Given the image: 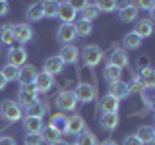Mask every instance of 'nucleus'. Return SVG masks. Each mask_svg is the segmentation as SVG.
<instances>
[{
	"mask_svg": "<svg viewBox=\"0 0 155 145\" xmlns=\"http://www.w3.org/2000/svg\"><path fill=\"white\" fill-rule=\"evenodd\" d=\"M76 145H99V139H97V135L93 132H89V130H85V132H81L80 135H76Z\"/></svg>",
	"mask_w": 155,
	"mask_h": 145,
	"instance_id": "c85d7f7f",
	"label": "nucleus"
},
{
	"mask_svg": "<svg viewBox=\"0 0 155 145\" xmlns=\"http://www.w3.org/2000/svg\"><path fill=\"white\" fill-rule=\"evenodd\" d=\"M74 27H76V35L81 37V39L89 37L91 33H93V23H91V21H84V19H80L78 23H74Z\"/></svg>",
	"mask_w": 155,
	"mask_h": 145,
	"instance_id": "7c9ffc66",
	"label": "nucleus"
},
{
	"mask_svg": "<svg viewBox=\"0 0 155 145\" xmlns=\"http://www.w3.org/2000/svg\"><path fill=\"white\" fill-rule=\"evenodd\" d=\"M109 95H113L114 99H126V97H130L128 95V83L126 81H114V83H110L109 85Z\"/></svg>",
	"mask_w": 155,
	"mask_h": 145,
	"instance_id": "4be33fe9",
	"label": "nucleus"
},
{
	"mask_svg": "<svg viewBox=\"0 0 155 145\" xmlns=\"http://www.w3.org/2000/svg\"><path fill=\"white\" fill-rule=\"evenodd\" d=\"M140 139L142 145H153L155 143V128L153 126H140L138 132L134 134Z\"/></svg>",
	"mask_w": 155,
	"mask_h": 145,
	"instance_id": "f3484780",
	"label": "nucleus"
},
{
	"mask_svg": "<svg viewBox=\"0 0 155 145\" xmlns=\"http://www.w3.org/2000/svg\"><path fill=\"white\" fill-rule=\"evenodd\" d=\"M23 145H45V141H43L41 134H27Z\"/></svg>",
	"mask_w": 155,
	"mask_h": 145,
	"instance_id": "58836bf2",
	"label": "nucleus"
},
{
	"mask_svg": "<svg viewBox=\"0 0 155 145\" xmlns=\"http://www.w3.org/2000/svg\"><path fill=\"white\" fill-rule=\"evenodd\" d=\"M101 128L105 132H114L120 124V118H118V112H110V114H101V120H99Z\"/></svg>",
	"mask_w": 155,
	"mask_h": 145,
	"instance_id": "aec40b11",
	"label": "nucleus"
},
{
	"mask_svg": "<svg viewBox=\"0 0 155 145\" xmlns=\"http://www.w3.org/2000/svg\"><path fill=\"white\" fill-rule=\"evenodd\" d=\"M99 14H101V12H99V8H97V4H95V2H89V4H87V6L80 12V16H81V19H84V21H91V23H93L95 19L99 18Z\"/></svg>",
	"mask_w": 155,
	"mask_h": 145,
	"instance_id": "bb28decb",
	"label": "nucleus"
},
{
	"mask_svg": "<svg viewBox=\"0 0 155 145\" xmlns=\"http://www.w3.org/2000/svg\"><path fill=\"white\" fill-rule=\"evenodd\" d=\"M151 91H153V89H143L142 93H140V95H142V101H143V105L147 106L149 110H153V103H151Z\"/></svg>",
	"mask_w": 155,
	"mask_h": 145,
	"instance_id": "a19ab883",
	"label": "nucleus"
},
{
	"mask_svg": "<svg viewBox=\"0 0 155 145\" xmlns=\"http://www.w3.org/2000/svg\"><path fill=\"white\" fill-rule=\"evenodd\" d=\"M0 145H18L12 135H0Z\"/></svg>",
	"mask_w": 155,
	"mask_h": 145,
	"instance_id": "c03bdc74",
	"label": "nucleus"
},
{
	"mask_svg": "<svg viewBox=\"0 0 155 145\" xmlns=\"http://www.w3.org/2000/svg\"><path fill=\"white\" fill-rule=\"evenodd\" d=\"M54 103H56V108L60 110V112H74L76 106H78V97H76L74 91L66 89V91H60V93L56 95Z\"/></svg>",
	"mask_w": 155,
	"mask_h": 145,
	"instance_id": "20e7f679",
	"label": "nucleus"
},
{
	"mask_svg": "<svg viewBox=\"0 0 155 145\" xmlns=\"http://www.w3.org/2000/svg\"><path fill=\"white\" fill-rule=\"evenodd\" d=\"M35 76H37V68L33 64L19 66V74H18V81H19V83H33Z\"/></svg>",
	"mask_w": 155,
	"mask_h": 145,
	"instance_id": "412c9836",
	"label": "nucleus"
},
{
	"mask_svg": "<svg viewBox=\"0 0 155 145\" xmlns=\"http://www.w3.org/2000/svg\"><path fill=\"white\" fill-rule=\"evenodd\" d=\"M48 112V101L45 99H37L31 106L25 108V116H37V118H43Z\"/></svg>",
	"mask_w": 155,
	"mask_h": 145,
	"instance_id": "a211bd4d",
	"label": "nucleus"
},
{
	"mask_svg": "<svg viewBox=\"0 0 155 145\" xmlns=\"http://www.w3.org/2000/svg\"><path fill=\"white\" fill-rule=\"evenodd\" d=\"M21 124H23L25 134H41V130L45 128L43 118H37V116H23V118H21Z\"/></svg>",
	"mask_w": 155,
	"mask_h": 145,
	"instance_id": "2eb2a0df",
	"label": "nucleus"
},
{
	"mask_svg": "<svg viewBox=\"0 0 155 145\" xmlns=\"http://www.w3.org/2000/svg\"><path fill=\"white\" fill-rule=\"evenodd\" d=\"M107 62L116 66V68H120V70H124V68H128V64H130V58H128V52H124V48L120 45H113V50H110Z\"/></svg>",
	"mask_w": 155,
	"mask_h": 145,
	"instance_id": "0eeeda50",
	"label": "nucleus"
},
{
	"mask_svg": "<svg viewBox=\"0 0 155 145\" xmlns=\"http://www.w3.org/2000/svg\"><path fill=\"white\" fill-rule=\"evenodd\" d=\"M0 118H4L8 124H16L23 118V108L19 106L16 101L6 99L0 103Z\"/></svg>",
	"mask_w": 155,
	"mask_h": 145,
	"instance_id": "f257e3e1",
	"label": "nucleus"
},
{
	"mask_svg": "<svg viewBox=\"0 0 155 145\" xmlns=\"http://www.w3.org/2000/svg\"><path fill=\"white\" fill-rule=\"evenodd\" d=\"M118 108H120V101L114 99L113 95L107 93L105 97H101V101H99V112H101V114L118 112Z\"/></svg>",
	"mask_w": 155,
	"mask_h": 145,
	"instance_id": "ddd939ff",
	"label": "nucleus"
},
{
	"mask_svg": "<svg viewBox=\"0 0 155 145\" xmlns=\"http://www.w3.org/2000/svg\"><path fill=\"white\" fill-rule=\"evenodd\" d=\"M142 39H140L138 35H136L134 31L126 33L124 35V41H122V48H126V50H138L140 47H142Z\"/></svg>",
	"mask_w": 155,
	"mask_h": 145,
	"instance_id": "393cba45",
	"label": "nucleus"
},
{
	"mask_svg": "<svg viewBox=\"0 0 155 145\" xmlns=\"http://www.w3.org/2000/svg\"><path fill=\"white\" fill-rule=\"evenodd\" d=\"M37 99H39V93H37L35 85H33V83H19V91H18V101H16V103L21 106L23 110H25L27 106H31Z\"/></svg>",
	"mask_w": 155,
	"mask_h": 145,
	"instance_id": "7ed1b4c3",
	"label": "nucleus"
},
{
	"mask_svg": "<svg viewBox=\"0 0 155 145\" xmlns=\"http://www.w3.org/2000/svg\"><path fill=\"white\" fill-rule=\"evenodd\" d=\"M48 145H68V143L60 137V139H56V141H52V143H48Z\"/></svg>",
	"mask_w": 155,
	"mask_h": 145,
	"instance_id": "de8ad7c7",
	"label": "nucleus"
},
{
	"mask_svg": "<svg viewBox=\"0 0 155 145\" xmlns=\"http://www.w3.org/2000/svg\"><path fill=\"white\" fill-rule=\"evenodd\" d=\"M12 33H14V41H18L19 45H25V43H29L33 39V29L29 23H18V25H12Z\"/></svg>",
	"mask_w": 155,
	"mask_h": 145,
	"instance_id": "1a4fd4ad",
	"label": "nucleus"
},
{
	"mask_svg": "<svg viewBox=\"0 0 155 145\" xmlns=\"http://www.w3.org/2000/svg\"><path fill=\"white\" fill-rule=\"evenodd\" d=\"M114 6H116V12H118V10H124L128 6H134V0H114Z\"/></svg>",
	"mask_w": 155,
	"mask_h": 145,
	"instance_id": "79ce46f5",
	"label": "nucleus"
},
{
	"mask_svg": "<svg viewBox=\"0 0 155 145\" xmlns=\"http://www.w3.org/2000/svg\"><path fill=\"white\" fill-rule=\"evenodd\" d=\"M101 145H118V143H116V141H113V139H107V141H103Z\"/></svg>",
	"mask_w": 155,
	"mask_h": 145,
	"instance_id": "09e8293b",
	"label": "nucleus"
},
{
	"mask_svg": "<svg viewBox=\"0 0 155 145\" xmlns=\"http://www.w3.org/2000/svg\"><path fill=\"white\" fill-rule=\"evenodd\" d=\"M41 8H43V16L52 19L58 14V0H41Z\"/></svg>",
	"mask_w": 155,
	"mask_h": 145,
	"instance_id": "c756f323",
	"label": "nucleus"
},
{
	"mask_svg": "<svg viewBox=\"0 0 155 145\" xmlns=\"http://www.w3.org/2000/svg\"><path fill=\"white\" fill-rule=\"evenodd\" d=\"M138 12L140 10L136 6H128L124 10H118V19L124 23H132V21H138Z\"/></svg>",
	"mask_w": 155,
	"mask_h": 145,
	"instance_id": "cd10ccee",
	"label": "nucleus"
},
{
	"mask_svg": "<svg viewBox=\"0 0 155 145\" xmlns=\"http://www.w3.org/2000/svg\"><path fill=\"white\" fill-rule=\"evenodd\" d=\"M143 89H145V87L142 83V79H140V76L132 74V81L128 83V95H138V93H142Z\"/></svg>",
	"mask_w": 155,
	"mask_h": 145,
	"instance_id": "f704fd0d",
	"label": "nucleus"
},
{
	"mask_svg": "<svg viewBox=\"0 0 155 145\" xmlns=\"http://www.w3.org/2000/svg\"><path fill=\"white\" fill-rule=\"evenodd\" d=\"M103 77L109 83H114V81H120L122 79V70L120 68H116L113 64H109V62H105V70H103Z\"/></svg>",
	"mask_w": 155,
	"mask_h": 145,
	"instance_id": "5701e85b",
	"label": "nucleus"
},
{
	"mask_svg": "<svg viewBox=\"0 0 155 145\" xmlns=\"http://www.w3.org/2000/svg\"><path fill=\"white\" fill-rule=\"evenodd\" d=\"M68 145H76V143H68Z\"/></svg>",
	"mask_w": 155,
	"mask_h": 145,
	"instance_id": "3c124183",
	"label": "nucleus"
},
{
	"mask_svg": "<svg viewBox=\"0 0 155 145\" xmlns=\"http://www.w3.org/2000/svg\"><path fill=\"white\" fill-rule=\"evenodd\" d=\"M87 130V124H85V120L81 118L80 114H70L66 118V128H64V134L68 135H80L81 132H85Z\"/></svg>",
	"mask_w": 155,
	"mask_h": 145,
	"instance_id": "423d86ee",
	"label": "nucleus"
},
{
	"mask_svg": "<svg viewBox=\"0 0 155 145\" xmlns=\"http://www.w3.org/2000/svg\"><path fill=\"white\" fill-rule=\"evenodd\" d=\"M64 62L60 60V56H51L45 60V68H43V72H47V74L51 76H56V74H62V70H64Z\"/></svg>",
	"mask_w": 155,
	"mask_h": 145,
	"instance_id": "6ab92c4d",
	"label": "nucleus"
},
{
	"mask_svg": "<svg viewBox=\"0 0 155 145\" xmlns=\"http://www.w3.org/2000/svg\"><path fill=\"white\" fill-rule=\"evenodd\" d=\"M66 118H68V116H66V114H62V112L52 114V116H51V122H48V126H51V128H54L58 134H64V128H66Z\"/></svg>",
	"mask_w": 155,
	"mask_h": 145,
	"instance_id": "2f4dec72",
	"label": "nucleus"
},
{
	"mask_svg": "<svg viewBox=\"0 0 155 145\" xmlns=\"http://www.w3.org/2000/svg\"><path fill=\"white\" fill-rule=\"evenodd\" d=\"M134 6L138 10H145V12H155V0H134Z\"/></svg>",
	"mask_w": 155,
	"mask_h": 145,
	"instance_id": "4c0bfd02",
	"label": "nucleus"
},
{
	"mask_svg": "<svg viewBox=\"0 0 155 145\" xmlns=\"http://www.w3.org/2000/svg\"><path fill=\"white\" fill-rule=\"evenodd\" d=\"M80 56H81V62H84L87 68L93 70L97 64H101L105 52L99 45H87V47H84V50H80Z\"/></svg>",
	"mask_w": 155,
	"mask_h": 145,
	"instance_id": "f03ea898",
	"label": "nucleus"
},
{
	"mask_svg": "<svg viewBox=\"0 0 155 145\" xmlns=\"http://www.w3.org/2000/svg\"><path fill=\"white\" fill-rule=\"evenodd\" d=\"M43 18H45V16H43L41 2H33L31 6L27 8V12H25V19H27V21H31V23H35V21H41Z\"/></svg>",
	"mask_w": 155,
	"mask_h": 145,
	"instance_id": "a878e982",
	"label": "nucleus"
},
{
	"mask_svg": "<svg viewBox=\"0 0 155 145\" xmlns=\"http://www.w3.org/2000/svg\"><path fill=\"white\" fill-rule=\"evenodd\" d=\"M56 39L62 45H72L78 39L74 23H60V27H58V31H56Z\"/></svg>",
	"mask_w": 155,
	"mask_h": 145,
	"instance_id": "9b49d317",
	"label": "nucleus"
},
{
	"mask_svg": "<svg viewBox=\"0 0 155 145\" xmlns=\"http://www.w3.org/2000/svg\"><path fill=\"white\" fill-rule=\"evenodd\" d=\"M0 45H6V47H12L14 45L12 25H2V27H0Z\"/></svg>",
	"mask_w": 155,
	"mask_h": 145,
	"instance_id": "473e14b6",
	"label": "nucleus"
},
{
	"mask_svg": "<svg viewBox=\"0 0 155 145\" xmlns=\"http://www.w3.org/2000/svg\"><path fill=\"white\" fill-rule=\"evenodd\" d=\"M41 137H43V141H45V143L48 145V143L56 141V139H60V137H62V134H58L54 128L47 126V128H43V130H41Z\"/></svg>",
	"mask_w": 155,
	"mask_h": 145,
	"instance_id": "72a5a7b5",
	"label": "nucleus"
},
{
	"mask_svg": "<svg viewBox=\"0 0 155 145\" xmlns=\"http://www.w3.org/2000/svg\"><path fill=\"white\" fill-rule=\"evenodd\" d=\"M140 79H142L145 89H153L155 87V70L151 66L142 68V70H140Z\"/></svg>",
	"mask_w": 155,
	"mask_h": 145,
	"instance_id": "b1692460",
	"label": "nucleus"
},
{
	"mask_svg": "<svg viewBox=\"0 0 155 145\" xmlns=\"http://www.w3.org/2000/svg\"><path fill=\"white\" fill-rule=\"evenodd\" d=\"M122 145H142V143H140V139L132 134V135H126V137H124Z\"/></svg>",
	"mask_w": 155,
	"mask_h": 145,
	"instance_id": "37998d69",
	"label": "nucleus"
},
{
	"mask_svg": "<svg viewBox=\"0 0 155 145\" xmlns=\"http://www.w3.org/2000/svg\"><path fill=\"white\" fill-rule=\"evenodd\" d=\"M74 93L78 97V103H81V105H87V103H91V101H95L97 99L95 79H93V85H91V83H85V81H80V83L76 85Z\"/></svg>",
	"mask_w": 155,
	"mask_h": 145,
	"instance_id": "39448f33",
	"label": "nucleus"
},
{
	"mask_svg": "<svg viewBox=\"0 0 155 145\" xmlns=\"http://www.w3.org/2000/svg\"><path fill=\"white\" fill-rule=\"evenodd\" d=\"M6 58H8V64L19 68V66L27 64V48L25 47H10Z\"/></svg>",
	"mask_w": 155,
	"mask_h": 145,
	"instance_id": "9d476101",
	"label": "nucleus"
},
{
	"mask_svg": "<svg viewBox=\"0 0 155 145\" xmlns=\"http://www.w3.org/2000/svg\"><path fill=\"white\" fill-rule=\"evenodd\" d=\"M60 60L64 64H78L80 60V50H78L76 45H62V50H60Z\"/></svg>",
	"mask_w": 155,
	"mask_h": 145,
	"instance_id": "4468645a",
	"label": "nucleus"
},
{
	"mask_svg": "<svg viewBox=\"0 0 155 145\" xmlns=\"http://www.w3.org/2000/svg\"><path fill=\"white\" fill-rule=\"evenodd\" d=\"M97 8L99 12H105V14H110V12H116V6H114V0H97Z\"/></svg>",
	"mask_w": 155,
	"mask_h": 145,
	"instance_id": "e433bc0d",
	"label": "nucleus"
},
{
	"mask_svg": "<svg viewBox=\"0 0 155 145\" xmlns=\"http://www.w3.org/2000/svg\"><path fill=\"white\" fill-rule=\"evenodd\" d=\"M0 2H8V0H0Z\"/></svg>",
	"mask_w": 155,
	"mask_h": 145,
	"instance_id": "8fccbe9b",
	"label": "nucleus"
},
{
	"mask_svg": "<svg viewBox=\"0 0 155 145\" xmlns=\"http://www.w3.org/2000/svg\"><path fill=\"white\" fill-rule=\"evenodd\" d=\"M8 2H0V18H2V16H6V14H8Z\"/></svg>",
	"mask_w": 155,
	"mask_h": 145,
	"instance_id": "a18cd8bd",
	"label": "nucleus"
},
{
	"mask_svg": "<svg viewBox=\"0 0 155 145\" xmlns=\"http://www.w3.org/2000/svg\"><path fill=\"white\" fill-rule=\"evenodd\" d=\"M56 18L60 19L62 23H74L76 18H78V12L66 2V0H62V2L58 0V14H56Z\"/></svg>",
	"mask_w": 155,
	"mask_h": 145,
	"instance_id": "f8f14e48",
	"label": "nucleus"
},
{
	"mask_svg": "<svg viewBox=\"0 0 155 145\" xmlns=\"http://www.w3.org/2000/svg\"><path fill=\"white\" fill-rule=\"evenodd\" d=\"M0 74L4 76V79L8 81H16L18 79V74H19V68H16V66H12V64H6L2 68V70H0Z\"/></svg>",
	"mask_w": 155,
	"mask_h": 145,
	"instance_id": "c9c22d12",
	"label": "nucleus"
},
{
	"mask_svg": "<svg viewBox=\"0 0 155 145\" xmlns=\"http://www.w3.org/2000/svg\"><path fill=\"white\" fill-rule=\"evenodd\" d=\"M33 85H35L37 93H48L56 85V81H54V76L47 74V72H37L35 79H33Z\"/></svg>",
	"mask_w": 155,
	"mask_h": 145,
	"instance_id": "6e6552de",
	"label": "nucleus"
},
{
	"mask_svg": "<svg viewBox=\"0 0 155 145\" xmlns=\"http://www.w3.org/2000/svg\"><path fill=\"white\" fill-rule=\"evenodd\" d=\"M134 33L142 39V41L147 39V37H151V33H153V19L151 18H143V19H140V21H136Z\"/></svg>",
	"mask_w": 155,
	"mask_h": 145,
	"instance_id": "dca6fc26",
	"label": "nucleus"
},
{
	"mask_svg": "<svg viewBox=\"0 0 155 145\" xmlns=\"http://www.w3.org/2000/svg\"><path fill=\"white\" fill-rule=\"evenodd\" d=\"M6 85H8V81L4 79V76H2V74H0V91H4V89H6Z\"/></svg>",
	"mask_w": 155,
	"mask_h": 145,
	"instance_id": "49530a36",
	"label": "nucleus"
},
{
	"mask_svg": "<svg viewBox=\"0 0 155 145\" xmlns=\"http://www.w3.org/2000/svg\"><path fill=\"white\" fill-rule=\"evenodd\" d=\"M66 2L70 4V6L74 8L76 12H81V10H84V8L87 6V4L91 2V0H66Z\"/></svg>",
	"mask_w": 155,
	"mask_h": 145,
	"instance_id": "ea45409f",
	"label": "nucleus"
}]
</instances>
